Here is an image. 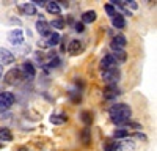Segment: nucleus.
<instances>
[{
    "label": "nucleus",
    "mask_w": 157,
    "mask_h": 151,
    "mask_svg": "<svg viewBox=\"0 0 157 151\" xmlns=\"http://www.w3.org/2000/svg\"><path fill=\"white\" fill-rule=\"evenodd\" d=\"M109 115H110V120L115 124H124V123H127L130 120L132 110H130V107L127 104L120 103V104H115L113 107H110Z\"/></svg>",
    "instance_id": "1"
},
{
    "label": "nucleus",
    "mask_w": 157,
    "mask_h": 151,
    "mask_svg": "<svg viewBox=\"0 0 157 151\" xmlns=\"http://www.w3.org/2000/svg\"><path fill=\"white\" fill-rule=\"evenodd\" d=\"M120 77H121V71H120L118 66L102 71V80L105 83H109V85H116V82L120 80Z\"/></svg>",
    "instance_id": "2"
},
{
    "label": "nucleus",
    "mask_w": 157,
    "mask_h": 151,
    "mask_svg": "<svg viewBox=\"0 0 157 151\" xmlns=\"http://www.w3.org/2000/svg\"><path fill=\"white\" fill-rule=\"evenodd\" d=\"M24 79H25V77H24V74L21 72L19 68H13V69H10V71L5 74V82H6L8 85H19Z\"/></svg>",
    "instance_id": "3"
},
{
    "label": "nucleus",
    "mask_w": 157,
    "mask_h": 151,
    "mask_svg": "<svg viewBox=\"0 0 157 151\" xmlns=\"http://www.w3.org/2000/svg\"><path fill=\"white\" fill-rule=\"evenodd\" d=\"M14 95L13 93H10V91H2L0 93V109H3V110H6V109H10L13 104H14Z\"/></svg>",
    "instance_id": "4"
},
{
    "label": "nucleus",
    "mask_w": 157,
    "mask_h": 151,
    "mask_svg": "<svg viewBox=\"0 0 157 151\" xmlns=\"http://www.w3.org/2000/svg\"><path fill=\"white\" fill-rule=\"evenodd\" d=\"M8 41L13 46H21L24 43V32L21 29H14L8 33Z\"/></svg>",
    "instance_id": "5"
},
{
    "label": "nucleus",
    "mask_w": 157,
    "mask_h": 151,
    "mask_svg": "<svg viewBox=\"0 0 157 151\" xmlns=\"http://www.w3.org/2000/svg\"><path fill=\"white\" fill-rule=\"evenodd\" d=\"M127 41H126V36L124 35H116L113 36V40L110 43V47L113 49V52H118V50H124Z\"/></svg>",
    "instance_id": "6"
},
{
    "label": "nucleus",
    "mask_w": 157,
    "mask_h": 151,
    "mask_svg": "<svg viewBox=\"0 0 157 151\" xmlns=\"http://www.w3.org/2000/svg\"><path fill=\"white\" fill-rule=\"evenodd\" d=\"M14 54H11L8 49L5 47H0V66H5V65H11L14 61Z\"/></svg>",
    "instance_id": "7"
},
{
    "label": "nucleus",
    "mask_w": 157,
    "mask_h": 151,
    "mask_svg": "<svg viewBox=\"0 0 157 151\" xmlns=\"http://www.w3.org/2000/svg\"><path fill=\"white\" fill-rule=\"evenodd\" d=\"M118 65V63L115 61V58H113V55L112 54H107V55H104V58L99 61V68L102 69V71H105V69H110V68H115Z\"/></svg>",
    "instance_id": "8"
},
{
    "label": "nucleus",
    "mask_w": 157,
    "mask_h": 151,
    "mask_svg": "<svg viewBox=\"0 0 157 151\" xmlns=\"http://www.w3.org/2000/svg\"><path fill=\"white\" fill-rule=\"evenodd\" d=\"M58 43H60V35H58L57 32H50L49 35L44 36V43H43V46H46V47H52V46H57Z\"/></svg>",
    "instance_id": "9"
},
{
    "label": "nucleus",
    "mask_w": 157,
    "mask_h": 151,
    "mask_svg": "<svg viewBox=\"0 0 157 151\" xmlns=\"http://www.w3.org/2000/svg\"><path fill=\"white\" fill-rule=\"evenodd\" d=\"M21 72L24 74V77L27 79V77H35V74H36V69H35V66L32 65L30 61H25V63H22V66H21Z\"/></svg>",
    "instance_id": "10"
},
{
    "label": "nucleus",
    "mask_w": 157,
    "mask_h": 151,
    "mask_svg": "<svg viewBox=\"0 0 157 151\" xmlns=\"http://www.w3.org/2000/svg\"><path fill=\"white\" fill-rule=\"evenodd\" d=\"M36 32L41 35V36H46V35H49L52 30H50V25H49V22L47 21H44V19H39V21H36Z\"/></svg>",
    "instance_id": "11"
},
{
    "label": "nucleus",
    "mask_w": 157,
    "mask_h": 151,
    "mask_svg": "<svg viewBox=\"0 0 157 151\" xmlns=\"http://www.w3.org/2000/svg\"><path fill=\"white\" fill-rule=\"evenodd\" d=\"M82 50H83V44H82V41H78V40H72L68 44V52L71 55H77V54H80Z\"/></svg>",
    "instance_id": "12"
},
{
    "label": "nucleus",
    "mask_w": 157,
    "mask_h": 151,
    "mask_svg": "<svg viewBox=\"0 0 157 151\" xmlns=\"http://www.w3.org/2000/svg\"><path fill=\"white\" fill-rule=\"evenodd\" d=\"M118 95H120V88L116 85H109L105 90H104V98L105 99H115Z\"/></svg>",
    "instance_id": "13"
},
{
    "label": "nucleus",
    "mask_w": 157,
    "mask_h": 151,
    "mask_svg": "<svg viewBox=\"0 0 157 151\" xmlns=\"http://www.w3.org/2000/svg\"><path fill=\"white\" fill-rule=\"evenodd\" d=\"M46 10L49 14H60L61 13V6L58 5V2H54V0H50V2H46Z\"/></svg>",
    "instance_id": "14"
},
{
    "label": "nucleus",
    "mask_w": 157,
    "mask_h": 151,
    "mask_svg": "<svg viewBox=\"0 0 157 151\" xmlns=\"http://www.w3.org/2000/svg\"><path fill=\"white\" fill-rule=\"evenodd\" d=\"M21 10H22L24 14H27V16H35V14H36V6H35L32 2L21 3Z\"/></svg>",
    "instance_id": "15"
},
{
    "label": "nucleus",
    "mask_w": 157,
    "mask_h": 151,
    "mask_svg": "<svg viewBox=\"0 0 157 151\" xmlns=\"http://www.w3.org/2000/svg\"><path fill=\"white\" fill-rule=\"evenodd\" d=\"M112 25L115 29H124L126 27V19H124V16H121V14H116L112 17Z\"/></svg>",
    "instance_id": "16"
},
{
    "label": "nucleus",
    "mask_w": 157,
    "mask_h": 151,
    "mask_svg": "<svg viewBox=\"0 0 157 151\" xmlns=\"http://www.w3.org/2000/svg\"><path fill=\"white\" fill-rule=\"evenodd\" d=\"M96 19H98V14H96V11H93V10L85 11L82 14V24H91V22H94Z\"/></svg>",
    "instance_id": "17"
},
{
    "label": "nucleus",
    "mask_w": 157,
    "mask_h": 151,
    "mask_svg": "<svg viewBox=\"0 0 157 151\" xmlns=\"http://www.w3.org/2000/svg\"><path fill=\"white\" fill-rule=\"evenodd\" d=\"M13 134L8 128H0V142H11Z\"/></svg>",
    "instance_id": "18"
},
{
    "label": "nucleus",
    "mask_w": 157,
    "mask_h": 151,
    "mask_svg": "<svg viewBox=\"0 0 157 151\" xmlns=\"http://www.w3.org/2000/svg\"><path fill=\"white\" fill-rule=\"evenodd\" d=\"M68 121V117L66 115H52L50 117V123L52 124H63Z\"/></svg>",
    "instance_id": "19"
},
{
    "label": "nucleus",
    "mask_w": 157,
    "mask_h": 151,
    "mask_svg": "<svg viewBox=\"0 0 157 151\" xmlns=\"http://www.w3.org/2000/svg\"><path fill=\"white\" fill-rule=\"evenodd\" d=\"M113 55V58H115V61L118 63V61H126V58H127V55H126V52H124V50H118V52H113L112 54Z\"/></svg>",
    "instance_id": "20"
},
{
    "label": "nucleus",
    "mask_w": 157,
    "mask_h": 151,
    "mask_svg": "<svg viewBox=\"0 0 157 151\" xmlns=\"http://www.w3.org/2000/svg\"><path fill=\"white\" fill-rule=\"evenodd\" d=\"M82 121L85 124H90L91 121H93V115H91V112H88V110L82 112Z\"/></svg>",
    "instance_id": "21"
},
{
    "label": "nucleus",
    "mask_w": 157,
    "mask_h": 151,
    "mask_svg": "<svg viewBox=\"0 0 157 151\" xmlns=\"http://www.w3.org/2000/svg\"><path fill=\"white\" fill-rule=\"evenodd\" d=\"M49 25H50V29H58V30H61V29L64 27V21L57 19V21H52Z\"/></svg>",
    "instance_id": "22"
},
{
    "label": "nucleus",
    "mask_w": 157,
    "mask_h": 151,
    "mask_svg": "<svg viewBox=\"0 0 157 151\" xmlns=\"http://www.w3.org/2000/svg\"><path fill=\"white\" fill-rule=\"evenodd\" d=\"M104 8H105V13H107V14H109L110 17H113V16L116 14V10H115V6H113L112 3H107Z\"/></svg>",
    "instance_id": "23"
},
{
    "label": "nucleus",
    "mask_w": 157,
    "mask_h": 151,
    "mask_svg": "<svg viewBox=\"0 0 157 151\" xmlns=\"http://www.w3.org/2000/svg\"><path fill=\"white\" fill-rule=\"evenodd\" d=\"M126 135H129V132H127V131H124V129L115 131V134H113V137H115V138H123V137H126Z\"/></svg>",
    "instance_id": "24"
},
{
    "label": "nucleus",
    "mask_w": 157,
    "mask_h": 151,
    "mask_svg": "<svg viewBox=\"0 0 157 151\" xmlns=\"http://www.w3.org/2000/svg\"><path fill=\"white\" fill-rule=\"evenodd\" d=\"M58 63H60V60H58V58H54V60H50V61L47 63V66H49V68H55Z\"/></svg>",
    "instance_id": "25"
},
{
    "label": "nucleus",
    "mask_w": 157,
    "mask_h": 151,
    "mask_svg": "<svg viewBox=\"0 0 157 151\" xmlns=\"http://www.w3.org/2000/svg\"><path fill=\"white\" fill-rule=\"evenodd\" d=\"M74 29H75V32H78V33H80V32H83V30H85V27H83V24H82V22H80V24L77 22V24L74 25Z\"/></svg>",
    "instance_id": "26"
},
{
    "label": "nucleus",
    "mask_w": 157,
    "mask_h": 151,
    "mask_svg": "<svg viewBox=\"0 0 157 151\" xmlns=\"http://www.w3.org/2000/svg\"><path fill=\"white\" fill-rule=\"evenodd\" d=\"M32 3H33L35 6H36V5H38V6H44V5H46V0H33Z\"/></svg>",
    "instance_id": "27"
},
{
    "label": "nucleus",
    "mask_w": 157,
    "mask_h": 151,
    "mask_svg": "<svg viewBox=\"0 0 157 151\" xmlns=\"http://www.w3.org/2000/svg\"><path fill=\"white\" fill-rule=\"evenodd\" d=\"M116 148H118L116 145H115V146H110V145H105V151H116Z\"/></svg>",
    "instance_id": "28"
},
{
    "label": "nucleus",
    "mask_w": 157,
    "mask_h": 151,
    "mask_svg": "<svg viewBox=\"0 0 157 151\" xmlns=\"http://www.w3.org/2000/svg\"><path fill=\"white\" fill-rule=\"evenodd\" d=\"M60 3H61V5H63V6H66V8H68V6H69V3H68V2H58V5H60Z\"/></svg>",
    "instance_id": "29"
},
{
    "label": "nucleus",
    "mask_w": 157,
    "mask_h": 151,
    "mask_svg": "<svg viewBox=\"0 0 157 151\" xmlns=\"http://www.w3.org/2000/svg\"><path fill=\"white\" fill-rule=\"evenodd\" d=\"M2 76H3V66H0V79H2Z\"/></svg>",
    "instance_id": "30"
}]
</instances>
